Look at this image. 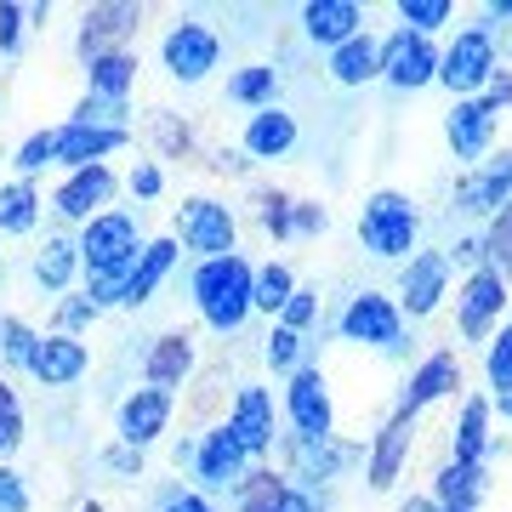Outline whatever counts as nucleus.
Segmentation results:
<instances>
[{
    "label": "nucleus",
    "instance_id": "obj_1",
    "mask_svg": "<svg viewBox=\"0 0 512 512\" xmlns=\"http://www.w3.org/2000/svg\"><path fill=\"white\" fill-rule=\"evenodd\" d=\"M137 262H143V239H137L131 211H103L80 228V274H86V296L97 308H120V291Z\"/></svg>",
    "mask_w": 512,
    "mask_h": 512
},
{
    "label": "nucleus",
    "instance_id": "obj_2",
    "mask_svg": "<svg viewBox=\"0 0 512 512\" xmlns=\"http://www.w3.org/2000/svg\"><path fill=\"white\" fill-rule=\"evenodd\" d=\"M251 262L245 256H217V262H200L194 268V308H200V319L217 336H234V330H245V319H251Z\"/></svg>",
    "mask_w": 512,
    "mask_h": 512
},
{
    "label": "nucleus",
    "instance_id": "obj_3",
    "mask_svg": "<svg viewBox=\"0 0 512 512\" xmlns=\"http://www.w3.org/2000/svg\"><path fill=\"white\" fill-rule=\"evenodd\" d=\"M416 239H421V217H416V205H410V194L376 188L365 200V211H359V245L376 262H410Z\"/></svg>",
    "mask_w": 512,
    "mask_h": 512
},
{
    "label": "nucleus",
    "instance_id": "obj_4",
    "mask_svg": "<svg viewBox=\"0 0 512 512\" xmlns=\"http://www.w3.org/2000/svg\"><path fill=\"white\" fill-rule=\"evenodd\" d=\"M495 69H501V52H495L490 29H461V35L439 52V86L456 92V103L461 97H484Z\"/></svg>",
    "mask_w": 512,
    "mask_h": 512
},
{
    "label": "nucleus",
    "instance_id": "obj_5",
    "mask_svg": "<svg viewBox=\"0 0 512 512\" xmlns=\"http://www.w3.org/2000/svg\"><path fill=\"white\" fill-rule=\"evenodd\" d=\"M160 63H165V74H171L177 86H200L205 74L222 63L217 29H211V23H200V18L171 23V29H165V40H160Z\"/></svg>",
    "mask_w": 512,
    "mask_h": 512
},
{
    "label": "nucleus",
    "instance_id": "obj_6",
    "mask_svg": "<svg viewBox=\"0 0 512 512\" xmlns=\"http://www.w3.org/2000/svg\"><path fill=\"white\" fill-rule=\"evenodd\" d=\"M336 330H342V342H359V348H382V353H399L404 348V313L393 296L382 291H359L342 308V319H336Z\"/></svg>",
    "mask_w": 512,
    "mask_h": 512
},
{
    "label": "nucleus",
    "instance_id": "obj_7",
    "mask_svg": "<svg viewBox=\"0 0 512 512\" xmlns=\"http://www.w3.org/2000/svg\"><path fill=\"white\" fill-rule=\"evenodd\" d=\"M507 279L495 274V268H473V274L461 279V296H456V325L467 342H490L495 325H501V313H507Z\"/></svg>",
    "mask_w": 512,
    "mask_h": 512
},
{
    "label": "nucleus",
    "instance_id": "obj_8",
    "mask_svg": "<svg viewBox=\"0 0 512 512\" xmlns=\"http://www.w3.org/2000/svg\"><path fill=\"white\" fill-rule=\"evenodd\" d=\"M234 234H239V222H234L228 205L188 200L183 211H177V234L171 239H183L188 251H200V262H217V256H234Z\"/></svg>",
    "mask_w": 512,
    "mask_h": 512
},
{
    "label": "nucleus",
    "instance_id": "obj_9",
    "mask_svg": "<svg viewBox=\"0 0 512 512\" xmlns=\"http://www.w3.org/2000/svg\"><path fill=\"white\" fill-rule=\"evenodd\" d=\"M382 80L399 86V92H421L439 80V46L427 35H410V29H393L382 40Z\"/></svg>",
    "mask_w": 512,
    "mask_h": 512
},
{
    "label": "nucleus",
    "instance_id": "obj_10",
    "mask_svg": "<svg viewBox=\"0 0 512 512\" xmlns=\"http://www.w3.org/2000/svg\"><path fill=\"white\" fill-rule=\"evenodd\" d=\"M285 416H291L296 439H330L336 433V410H330V382L319 365H302L285 387Z\"/></svg>",
    "mask_w": 512,
    "mask_h": 512
},
{
    "label": "nucleus",
    "instance_id": "obj_11",
    "mask_svg": "<svg viewBox=\"0 0 512 512\" xmlns=\"http://www.w3.org/2000/svg\"><path fill=\"white\" fill-rule=\"evenodd\" d=\"M444 296H450V256L416 251L399 274V313L404 319H427V313H439Z\"/></svg>",
    "mask_w": 512,
    "mask_h": 512
},
{
    "label": "nucleus",
    "instance_id": "obj_12",
    "mask_svg": "<svg viewBox=\"0 0 512 512\" xmlns=\"http://www.w3.org/2000/svg\"><path fill=\"white\" fill-rule=\"evenodd\" d=\"M114 194H120V177H114L109 165H86V171H69L63 177V188L52 194V211L63 222H80L86 228L92 217H103L114 205Z\"/></svg>",
    "mask_w": 512,
    "mask_h": 512
},
{
    "label": "nucleus",
    "instance_id": "obj_13",
    "mask_svg": "<svg viewBox=\"0 0 512 512\" xmlns=\"http://www.w3.org/2000/svg\"><path fill=\"white\" fill-rule=\"evenodd\" d=\"M171 410H177L171 393H160V387H137V393H126L120 410H114V433H120L126 450H148V444L171 427Z\"/></svg>",
    "mask_w": 512,
    "mask_h": 512
},
{
    "label": "nucleus",
    "instance_id": "obj_14",
    "mask_svg": "<svg viewBox=\"0 0 512 512\" xmlns=\"http://www.w3.org/2000/svg\"><path fill=\"white\" fill-rule=\"evenodd\" d=\"M285 456H291V473L285 478H302V484H330L342 478L353 461H365V444H342L336 433L330 439H285Z\"/></svg>",
    "mask_w": 512,
    "mask_h": 512
},
{
    "label": "nucleus",
    "instance_id": "obj_15",
    "mask_svg": "<svg viewBox=\"0 0 512 512\" xmlns=\"http://www.w3.org/2000/svg\"><path fill=\"white\" fill-rule=\"evenodd\" d=\"M29 376H35L40 387H74L86 370H92V353H86V342L80 336H63V330H46L35 342V353H29Z\"/></svg>",
    "mask_w": 512,
    "mask_h": 512
},
{
    "label": "nucleus",
    "instance_id": "obj_16",
    "mask_svg": "<svg viewBox=\"0 0 512 512\" xmlns=\"http://www.w3.org/2000/svg\"><path fill=\"white\" fill-rule=\"evenodd\" d=\"M461 387V359L450 348H439V353H427L416 370H410V382L399 387V416H421L427 404H439V399H450Z\"/></svg>",
    "mask_w": 512,
    "mask_h": 512
},
{
    "label": "nucleus",
    "instance_id": "obj_17",
    "mask_svg": "<svg viewBox=\"0 0 512 512\" xmlns=\"http://www.w3.org/2000/svg\"><path fill=\"white\" fill-rule=\"evenodd\" d=\"M228 433H234V444L245 450V456H268L274 450V399H268V387H239L234 393V410H228V421H222Z\"/></svg>",
    "mask_w": 512,
    "mask_h": 512
},
{
    "label": "nucleus",
    "instance_id": "obj_18",
    "mask_svg": "<svg viewBox=\"0 0 512 512\" xmlns=\"http://www.w3.org/2000/svg\"><path fill=\"white\" fill-rule=\"evenodd\" d=\"M450 205L467 211V217H495L501 205H512V148L501 154V160L467 171V177L456 183V194H450Z\"/></svg>",
    "mask_w": 512,
    "mask_h": 512
},
{
    "label": "nucleus",
    "instance_id": "obj_19",
    "mask_svg": "<svg viewBox=\"0 0 512 512\" xmlns=\"http://www.w3.org/2000/svg\"><path fill=\"white\" fill-rule=\"evenodd\" d=\"M137 23H143V6H131V0L86 6V18H80V57L92 63V57H103V52H120V40L137 35Z\"/></svg>",
    "mask_w": 512,
    "mask_h": 512
},
{
    "label": "nucleus",
    "instance_id": "obj_20",
    "mask_svg": "<svg viewBox=\"0 0 512 512\" xmlns=\"http://www.w3.org/2000/svg\"><path fill=\"white\" fill-rule=\"evenodd\" d=\"M131 131L126 126H57V154L52 165H63V171H86V165H103L114 154V148H126Z\"/></svg>",
    "mask_w": 512,
    "mask_h": 512
},
{
    "label": "nucleus",
    "instance_id": "obj_21",
    "mask_svg": "<svg viewBox=\"0 0 512 512\" xmlns=\"http://www.w3.org/2000/svg\"><path fill=\"white\" fill-rule=\"evenodd\" d=\"M410 444H416V416H393L382 421V433H376V444H370V456H365V473H370V490H393L404 473V461H410Z\"/></svg>",
    "mask_w": 512,
    "mask_h": 512
},
{
    "label": "nucleus",
    "instance_id": "obj_22",
    "mask_svg": "<svg viewBox=\"0 0 512 512\" xmlns=\"http://www.w3.org/2000/svg\"><path fill=\"white\" fill-rule=\"evenodd\" d=\"M444 137H450V148H456V160L478 165L495 143V109L484 103V97H461L456 109H450V120H444Z\"/></svg>",
    "mask_w": 512,
    "mask_h": 512
},
{
    "label": "nucleus",
    "instance_id": "obj_23",
    "mask_svg": "<svg viewBox=\"0 0 512 512\" xmlns=\"http://www.w3.org/2000/svg\"><path fill=\"white\" fill-rule=\"evenodd\" d=\"M302 29L313 46H348L353 35H365V6L359 0H308L302 6Z\"/></svg>",
    "mask_w": 512,
    "mask_h": 512
},
{
    "label": "nucleus",
    "instance_id": "obj_24",
    "mask_svg": "<svg viewBox=\"0 0 512 512\" xmlns=\"http://www.w3.org/2000/svg\"><path fill=\"white\" fill-rule=\"evenodd\" d=\"M245 450L234 444V433L228 427H211L200 439V450H194V478H200L205 490H234L239 478H245Z\"/></svg>",
    "mask_w": 512,
    "mask_h": 512
},
{
    "label": "nucleus",
    "instance_id": "obj_25",
    "mask_svg": "<svg viewBox=\"0 0 512 512\" xmlns=\"http://www.w3.org/2000/svg\"><path fill=\"white\" fill-rule=\"evenodd\" d=\"M296 137H302V126H296L291 109H256L251 120H245V154L251 160H285L296 148Z\"/></svg>",
    "mask_w": 512,
    "mask_h": 512
},
{
    "label": "nucleus",
    "instance_id": "obj_26",
    "mask_svg": "<svg viewBox=\"0 0 512 512\" xmlns=\"http://www.w3.org/2000/svg\"><path fill=\"white\" fill-rule=\"evenodd\" d=\"M194 370V342H188L183 330H165L154 336V348L143 353V382L171 393V387H183V376Z\"/></svg>",
    "mask_w": 512,
    "mask_h": 512
},
{
    "label": "nucleus",
    "instance_id": "obj_27",
    "mask_svg": "<svg viewBox=\"0 0 512 512\" xmlns=\"http://www.w3.org/2000/svg\"><path fill=\"white\" fill-rule=\"evenodd\" d=\"M330 80L336 86H370V80H382V40L370 35H353L348 46H336L330 52Z\"/></svg>",
    "mask_w": 512,
    "mask_h": 512
},
{
    "label": "nucleus",
    "instance_id": "obj_28",
    "mask_svg": "<svg viewBox=\"0 0 512 512\" xmlns=\"http://www.w3.org/2000/svg\"><path fill=\"white\" fill-rule=\"evenodd\" d=\"M171 262H177V239H171V234H165V239H148V245H143V262L131 268L126 291H120V308H143L148 296L160 291V279L171 274Z\"/></svg>",
    "mask_w": 512,
    "mask_h": 512
},
{
    "label": "nucleus",
    "instance_id": "obj_29",
    "mask_svg": "<svg viewBox=\"0 0 512 512\" xmlns=\"http://www.w3.org/2000/svg\"><path fill=\"white\" fill-rule=\"evenodd\" d=\"M450 461H461V467H484V461H490V399H467L461 404Z\"/></svg>",
    "mask_w": 512,
    "mask_h": 512
},
{
    "label": "nucleus",
    "instance_id": "obj_30",
    "mask_svg": "<svg viewBox=\"0 0 512 512\" xmlns=\"http://www.w3.org/2000/svg\"><path fill=\"white\" fill-rule=\"evenodd\" d=\"M86 86H92V97H103V103H126V92L137 86V57L120 46V52H103L86 63Z\"/></svg>",
    "mask_w": 512,
    "mask_h": 512
},
{
    "label": "nucleus",
    "instance_id": "obj_31",
    "mask_svg": "<svg viewBox=\"0 0 512 512\" xmlns=\"http://www.w3.org/2000/svg\"><path fill=\"white\" fill-rule=\"evenodd\" d=\"M484 490H490V473H484V467H461V461H444L439 478H433V501H439V507H467V512H478Z\"/></svg>",
    "mask_w": 512,
    "mask_h": 512
},
{
    "label": "nucleus",
    "instance_id": "obj_32",
    "mask_svg": "<svg viewBox=\"0 0 512 512\" xmlns=\"http://www.w3.org/2000/svg\"><path fill=\"white\" fill-rule=\"evenodd\" d=\"M74 274H80V239L52 234V239H46V251L35 256V279H40L52 296H63V291L74 285Z\"/></svg>",
    "mask_w": 512,
    "mask_h": 512
},
{
    "label": "nucleus",
    "instance_id": "obj_33",
    "mask_svg": "<svg viewBox=\"0 0 512 512\" xmlns=\"http://www.w3.org/2000/svg\"><path fill=\"white\" fill-rule=\"evenodd\" d=\"M279 97V69L274 63H245V69L228 74V103H239V109H274Z\"/></svg>",
    "mask_w": 512,
    "mask_h": 512
},
{
    "label": "nucleus",
    "instance_id": "obj_34",
    "mask_svg": "<svg viewBox=\"0 0 512 512\" xmlns=\"http://www.w3.org/2000/svg\"><path fill=\"white\" fill-rule=\"evenodd\" d=\"M40 222V194L35 183H0V234H35Z\"/></svg>",
    "mask_w": 512,
    "mask_h": 512
},
{
    "label": "nucleus",
    "instance_id": "obj_35",
    "mask_svg": "<svg viewBox=\"0 0 512 512\" xmlns=\"http://www.w3.org/2000/svg\"><path fill=\"white\" fill-rule=\"evenodd\" d=\"M291 296H296V274L285 268V262H268V268L251 274V308L256 313H279Z\"/></svg>",
    "mask_w": 512,
    "mask_h": 512
},
{
    "label": "nucleus",
    "instance_id": "obj_36",
    "mask_svg": "<svg viewBox=\"0 0 512 512\" xmlns=\"http://www.w3.org/2000/svg\"><path fill=\"white\" fill-rule=\"evenodd\" d=\"M285 484H291V478L274 473V467H262V473H245V478L234 484V507H239V512H274V501L285 495Z\"/></svg>",
    "mask_w": 512,
    "mask_h": 512
},
{
    "label": "nucleus",
    "instance_id": "obj_37",
    "mask_svg": "<svg viewBox=\"0 0 512 512\" xmlns=\"http://www.w3.org/2000/svg\"><path fill=\"white\" fill-rule=\"evenodd\" d=\"M484 376H490L495 399H512V325H501L484 342Z\"/></svg>",
    "mask_w": 512,
    "mask_h": 512
},
{
    "label": "nucleus",
    "instance_id": "obj_38",
    "mask_svg": "<svg viewBox=\"0 0 512 512\" xmlns=\"http://www.w3.org/2000/svg\"><path fill=\"white\" fill-rule=\"evenodd\" d=\"M478 239H484V268H495L507 279L512 274V205H501L490 217V234H478Z\"/></svg>",
    "mask_w": 512,
    "mask_h": 512
},
{
    "label": "nucleus",
    "instance_id": "obj_39",
    "mask_svg": "<svg viewBox=\"0 0 512 512\" xmlns=\"http://www.w3.org/2000/svg\"><path fill=\"white\" fill-rule=\"evenodd\" d=\"M450 18H456V6H450V0H399V23L410 29V35L433 40V29H444Z\"/></svg>",
    "mask_w": 512,
    "mask_h": 512
},
{
    "label": "nucleus",
    "instance_id": "obj_40",
    "mask_svg": "<svg viewBox=\"0 0 512 512\" xmlns=\"http://www.w3.org/2000/svg\"><path fill=\"white\" fill-rule=\"evenodd\" d=\"M18 444H23V399L12 393L6 370H0V461L18 456Z\"/></svg>",
    "mask_w": 512,
    "mask_h": 512
},
{
    "label": "nucleus",
    "instance_id": "obj_41",
    "mask_svg": "<svg viewBox=\"0 0 512 512\" xmlns=\"http://www.w3.org/2000/svg\"><path fill=\"white\" fill-rule=\"evenodd\" d=\"M52 154H57V126L29 131V137L18 143V154H12V160H18V171H23V183H29L35 171H46V165H52Z\"/></svg>",
    "mask_w": 512,
    "mask_h": 512
},
{
    "label": "nucleus",
    "instance_id": "obj_42",
    "mask_svg": "<svg viewBox=\"0 0 512 512\" xmlns=\"http://www.w3.org/2000/svg\"><path fill=\"white\" fill-rule=\"evenodd\" d=\"M262 359H268V370H279V376H296V370H302V336H296V330H285V325H274V336H268Z\"/></svg>",
    "mask_w": 512,
    "mask_h": 512
},
{
    "label": "nucleus",
    "instance_id": "obj_43",
    "mask_svg": "<svg viewBox=\"0 0 512 512\" xmlns=\"http://www.w3.org/2000/svg\"><path fill=\"white\" fill-rule=\"evenodd\" d=\"M35 342H40V330H29L23 319H0V359L6 365H29V353H35Z\"/></svg>",
    "mask_w": 512,
    "mask_h": 512
},
{
    "label": "nucleus",
    "instance_id": "obj_44",
    "mask_svg": "<svg viewBox=\"0 0 512 512\" xmlns=\"http://www.w3.org/2000/svg\"><path fill=\"white\" fill-rule=\"evenodd\" d=\"M126 103H103V97H80V103H74V114H69V126H126Z\"/></svg>",
    "mask_w": 512,
    "mask_h": 512
},
{
    "label": "nucleus",
    "instance_id": "obj_45",
    "mask_svg": "<svg viewBox=\"0 0 512 512\" xmlns=\"http://www.w3.org/2000/svg\"><path fill=\"white\" fill-rule=\"evenodd\" d=\"M313 319H319V291H308V285H296V296L285 302V308H279V325L302 336V330H308Z\"/></svg>",
    "mask_w": 512,
    "mask_h": 512
},
{
    "label": "nucleus",
    "instance_id": "obj_46",
    "mask_svg": "<svg viewBox=\"0 0 512 512\" xmlns=\"http://www.w3.org/2000/svg\"><path fill=\"white\" fill-rule=\"evenodd\" d=\"M97 313H103V308H97L92 296H63V302H57V330H63V336H80Z\"/></svg>",
    "mask_w": 512,
    "mask_h": 512
},
{
    "label": "nucleus",
    "instance_id": "obj_47",
    "mask_svg": "<svg viewBox=\"0 0 512 512\" xmlns=\"http://www.w3.org/2000/svg\"><path fill=\"white\" fill-rule=\"evenodd\" d=\"M262 211H256V217H262V228H268V234L274 239H291V200H285V194H262Z\"/></svg>",
    "mask_w": 512,
    "mask_h": 512
},
{
    "label": "nucleus",
    "instance_id": "obj_48",
    "mask_svg": "<svg viewBox=\"0 0 512 512\" xmlns=\"http://www.w3.org/2000/svg\"><path fill=\"white\" fill-rule=\"evenodd\" d=\"M0 512H29V484H23L18 467L0 461Z\"/></svg>",
    "mask_w": 512,
    "mask_h": 512
},
{
    "label": "nucleus",
    "instance_id": "obj_49",
    "mask_svg": "<svg viewBox=\"0 0 512 512\" xmlns=\"http://www.w3.org/2000/svg\"><path fill=\"white\" fill-rule=\"evenodd\" d=\"M23 18H29V6H12V0H0V52L12 57L23 40Z\"/></svg>",
    "mask_w": 512,
    "mask_h": 512
},
{
    "label": "nucleus",
    "instance_id": "obj_50",
    "mask_svg": "<svg viewBox=\"0 0 512 512\" xmlns=\"http://www.w3.org/2000/svg\"><path fill=\"white\" fill-rule=\"evenodd\" d=\"M330 217L325 205H308V200H291V234H325Z\"/></svg>",
    "mask_w": 512,
    "mask_h": 512
},
{
    "label": "nucleus",
    "instance_id": "obj_51",
    "mask_svg": "<svg viewBox=\"0 0 512 512\" xmlns=\"http://www.w3.org/2000/svg\"><path fill=\"white\" fill-rule=\"evenodd\" d=\"M160 188H165V171L154 160H137V171H131V194H137V200H160Z\"/></svg>",
    "mask_w": 512,
    "mask_h": 512
},
{
    "label": "nucleus",
    "instance_id": "obj_52",
    "mask_svg": "<svg viewBox=\"0 0 512 512\" xmlns=\"http://www.w3.org/2000/svg\"><path fill=\"white\" fill-rule=\"evenodd\" d=\"M154 512H217V507H211V501H205L200 490H165Z\"/></svg>",
    "mask_w": 512,
    "mask_h": 512
},
{
    "label": "nucleus",
    "instance_id": "obj_53",
    "mask_svg": "<svg viewBox=\"0 0 512 512\" xmlns=\"http://www.w3.org/2000/svg\"><path fill=\"white\" fill-rule=\"evenodd\" d=\"M444 256H450V268H456V262H461V268H484V239H478V234L473 239H456Z\"/></svg>",
    "mask_w": 512,
    "mask_h": 512
},
{
    "label": "nucleus",
    "instance_id": "obj_54",
    "mask_svg": "<svg viewBox=\"0 0 512 512\" xmlns=\"http://www.w3.org/2000/svg\"><path fill=\"white\" fill-rule=\"evenodd\" d=\"M103 467H114V473H126V478H143V450H126V444H114L109 456H103Z\"/></svg>",
    "mask_w": 512,
    "mask_h": 512
},
{
    "label": "nucleus",
    "instance_id": "obj_55",
    "mask_svg": "<svg viewBox=\"0 0 512 512\" xmlns=\"http://www.w3.org/2000/svg\"><path fill=\"white\" fill-rule=\"evenodd\" d=\"M274 512H319V501H313V490H302V484H285V495L274 501Z\"/></svg>",
    "mask_w": 512,
    "mask_h": 512
},
{
    "label": "nucleus",
    "instance_id": "obj_56",
    "mask_svg": "<svg viewBox=\"0 0 512 512\" xmlns=\"http://www.w3.org/2000/svg\"><path fill=\"white\" fill-rule=\"evenodd\" d=\"M484 103H490L495 114H501V109H512V74H507V69H495V80L484 86Z\"/></svg>",
    "mask_w": 512,
    "mask_h": 512
},
{
    "label": "nucleus",
    "instance_id": "obj_57",
    "mask_svg": "<svg viewBox=\"0 0 512 512\" xmlns=\"http://www.w3.org/2000/svg\"><path fill=\"white\" fill-rule=\"evenodd\" d=\"M160 148H188V126H177V120H160Z\"/></svg>",
    "mask_w": 512,
    "mask_h": 512
},
{
    "label": "nucleus",
    "instance_id": "obj_58",
    "mask_svg": "<svg viewBox=\"0 0 512 512\" xmlns=\"http://www.w3.org/2000/svg\"><path fill=\"white\" fill-rule=\"evenodd\" d=\"M484 18H490V29H495L501 18H512V0H490V6H484Z\"/></svg>",
    "mask_w": 512,
    "mask_h": 512
},
{
    "label": "nucleus",
    "instance_id": "obj_59",
    "mask_svg": "<svg viewBox=\"0 0 512 512\" xmlns=\"http://www.w3.org/2000/svg\"><path fill=\"white\" fill-rule=\"evenodd\" d=\"M399 512H439V501H433V495H416V501H404Z\"/></svg>",
    "mask_w": 512,
    "mask_h": 512
},
{
    "label": "nucleus",
    "instance_id": "obj_60",
    "mask_svg": "<svg viewBox=\"0 0 512 512\" xmlns=\"http://www.w3.org/2000/svg\"><path fill=\"white\" fill-rule=\"evenodd\" d=\"M495 404H501V421H512V399H495Z\"/></svg>",
    "mask_w": 512,
    "mask_h": 512
},
{
    "label": "nucleus",
    "instance_id": "obj_61",
    "mask_svg": "<svg viewBox=\"0 0 512 512\" xmlns=\"http://www.w3.org/2000/svg\"><path fill=\"white\" fill-rule=\"evenodd\" d=\"M80 512H103V507H97V501H80Z\"/></svg>",
    "mask_w": 512,
    "mask_h": 512
},
{
    "label": "nucleus",
    "instance_id": "obj_62",
    "mask_svg": "<svg viewBox=\"0 0 512 512\" xmlns=\"http://www.w3.org/2000/svg\"><path fill=\"white\" fill-rule=\"evenodd\" d=\"M439 512H467V507H439Z\"/></svg>",
    "mask_w": 512,
    "mask_h": 512
},
{
    "label": "nucleus",
    "instance_id": "obj_63",
    "mask_svg": "<svg viewBox=\"0 0 512 512\" xmlns=\"http://www.w3.org/2000/svg\"><path fill=\"white\" fill-rule=\"evenodd\" d=\"M507 52H512V40H507Z\"/></svg>",
    "mask_w": 512,
    "mask_h": 512
}]
</instances>
